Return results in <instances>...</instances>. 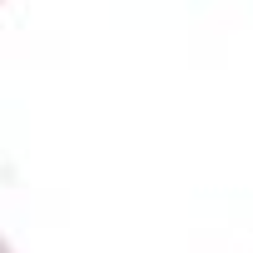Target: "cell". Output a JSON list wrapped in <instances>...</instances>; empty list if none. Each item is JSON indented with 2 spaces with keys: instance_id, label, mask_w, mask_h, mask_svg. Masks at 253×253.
I'll return each instance as SVG.
<instances>
[{
  "instance_id": "6da1fadb",
  "label": "cell",
  "mask_w": 253,
  "mask_h": 253,
  "mask_svg": "<svg viewBox=\"0 0 253 253\" xmlns=\"http://www.w3.org/2000/svg\"><path fill=\"white\" fill-rule=\"evenodd\" d=\"M0 253H10V243H5V238H0Z\"/></svg>"
}]
</instances>
